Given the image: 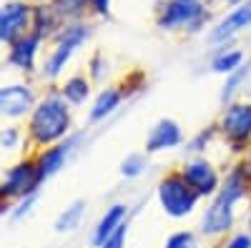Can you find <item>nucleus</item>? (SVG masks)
<instances>
[{
    "mask_svg": "<svg viewBox=\"0 0 251 248\" xmlns=\"http://www.w3.org/2000/svg\"><path fill=\"white\" fill-rule=\"evenodd\" d=\"M75 108L68 106L58 88H50L46 95H40L33 113L25 118V138L30 146L50 148L55 143L66 140L75 133Z\"/></svg>",
    "mask_w": 251,
    "mask_h": 248,
    "instance_id": "nucleus-1",
    "label": "nucleus"
},
{
    "mask_svg": "<svg viewBox=\"0 0 251 248\" xmlns=\"http://www.w3.org/2000/svg\"><path fill=\"white\" fill-rule=\"evenodd\" d=\"M153 198H156L158 211L171 221L194 218V216H199L201 205H203L199 193L183 180L178 168H169L158 176L156 188H153Z\"/></svg>",
    "mask_w": 251,
    "mask_h": 248,
    "instance_id": "nucleus-2",
    "label": "nucleus"
},
{
    "mask_svg": "<svg viewBox=\"0 0 251 248\" xmlns=\"http://www.w3.org/2000/svg\"><path fill=\"white\" fill-rule=\"evenodd\" d=\"M219 143L228 153V160H241L251 148V100L239 98L224 103L216 115Z\"/></svg>",
    "mask_w": 251,
    "mask_h": 248,
    "instance_id": "nucleus-3",
    "label": "nucleus"
},
{
    "mask_svg": "<svg viewBox=\"0 0 251 248\" xmlns=\"http://www.w3.org/2000/svg\"><path fill=\"white\" fill-rule=\"evenodd\" d=\"M88 38H91V28L86 23L63 25L58 38H55V43H53V48H50V53L46 55L43 66H40V75H43V80H58L63 73H66L73 55L88 43Z\"/></svg>",
    "mask_w": 251,
    "mask_h": 248,
    "instance_id": "nucleus-4",
    "label": "nucleus"
},
{
    "mask_svg": "<svg viewBox=\"0 0 251 248\" xmlns=\"http://www.w3.org/2000/svg\"><path fill=\"white\" fill-rule=\"evenodd\" d=\"M239 221H241V205H234V203L224 201L221 196H214L211 201H203L201 211H199L196 231L211 246L221 241L224 236L234 233L239 228Z\"/></svg>",
    "mask_w": 251,
    "mask_h": 248,
    "instance_id": "nucleus-5",
    "label": "nucleus"
},
{
    "mask_svg": "<svg viewBox=\"0 0 251 248\" xmlns=\"http://www.w3.org/2000/svg\"><path fill=\"white\" fill-rule=\"evenodd\" d=\"M208 10L203 0H166L156 13V25L166 33H201L206 28Z\"/></svg>",
    "mask_w": 251,
    "mask_h": 248,
    "instance_id": "nucleus-6",
    "label": "nucleus"
},
{
    "mask_svg": "<svg viewBox=\"0 0 251 248\" xmlns=\"http://www.w3.org/2000/svg\"><path fill=\"white\" fill-rule=\"evenodd\" d=\"M178 171L183 176V180L191 185L199 193L201 201H211L224 180V168L211 158V156H191L183 158V163L178 165Z\"/></svg>",
    "mask_w": 251,
    "mask_h": 248,
    "instance_id": "nucleus-7",
    "label": "nucleus"
},
{
    "mask_svg": "<svg viewBox=\"0 0 251 248\" xmlns=\"http://www.w3.org/2000/svg\"><path fill=\"white\" fill-rule=\"evenodd\" d=\"M40 188H43V178L38 173L35 158H20L10 168H5L0 178V196H5L13 203L28 196H38Z\"/></svg>",
    "mask_w": 251,
    "mask_h": 248,
    "instance_id": "nucleus-8",
    "label": "nucleus"
},
{
    "mask_svg": "<svg viewBox=\"0 0 251 248\" xmlns=\"http://www.w3.org/2000/svg\"><path fill=\"white\" fill-rule=\"evenodd\" d=\"M186 128L171 115L158 118L153 126L149 128L143 138V153L146 156H163V153H174L181 151L186 143Z\"/></svg>",
    "mask_w": 251,
    "mask_h": 248,
    "instance_id": "nucleus-9",
    "label": "nucleus"
},
{
    "mask_svg": "<svg viewBox=\"0 0 251 248\" xmlns=\"http://www.w3.org/2000/svg\"><path fill=\"white\" fill-rule=\"evenodd\" d=\"M249 28H251V0L228 8L214 23V28L208 30L206 40H208V45H214V48L231 45V40L236 35H241L244 30H249Z\"/></svg>",
    "mask_w": 251,
    "mask_h": 248,
    "instance_id": "nucleus-10",
    "label": "nucleus"
},
{
    "mask_svg": "<svg viewBox=\"0 0 251 248\" xmlns=\"http://www.w3.org/2000/svg\"><path fill=\"white\" fill-rule=\"evenodd\" d=\"M126 100H128V95H126V90L121 88V83H106V86H100V88L93 93L88 108H86L88 126L96 128V126L108 123V120L126 106Z\"/></svg>",
    "mask_w": 251,
    "mask_h": 248,
    "instance_id": "nucleus-11",
    "label": "nucleus"
},
{
    "mask_svg": "<svg viewBox=\"0 0 251 248\" xmlns=\"http://www.w3.org/2000/svg\"><path fill=\"white\" fill-rule=\"evenodd\" d=\"M83 138H86V133H73L71 138L55 143V146H50V148H40V151L33 156V158H35V165H38V173H40V178H43V183L50 180V178H55L63 168H66L68 160L73 158V153L78 151V146H80Z\"/></svg>",
    "mask_w": 251,
    "mask_h": 248,
    "instance_id": "nucleus-12",
    "label": "nucleus"
},
{
    "mask_svg": "<svg viewBox=\"0 0 251 248\" xmlns=\"http://www.w3.org/2000/svg\"><path fill=\"white\" fill-rule=\"evenodd\" d=\"M38 93L30 83H8L0 86V115L10 118V120H20L28 118L38 103Z\"/></svg>",
    "mask_w": 251,
    "mask_h": 248,
    "instance_id": "nucleus-13",
    "label": "nucleus"
},
{
    "mask_svg": "<svg viewBox=\"0 0 251 248\" xmlns=\"http://www.w3.org/2000/svg\"><path fill=\"white\" fill-rule=\"evenodd\" d=\"M33 23V8L23 0H10L0 5V43L13 45L25 33H30Z\"/></svg>",
    "mask_w": 251,
    "mask_h": 248,
    "instance_id": "nucleus-14",
    "label": "nucleus"
},
{
    "mask_svg": "<svg viewBox=\"0 0 251 248\" xmlns=\"http://www.w3.org/2000/svg\"><path fill=\"white\" fill-rule=\"evenodd\" d=\"M126 225H131V205L126 201H113L111 205H106V211L98 216V221L91 228V248L103 246L106 241H111L118 231H123Z\"/></svg>",
    "mask_w": 251,
    "mask_h": 248,
    "instance_id": "nucleus-15",
    "label": "nucleus"
},
{
    "mask_svg": "<svg viewBox=\"0 0 251 248\" xmlns=\"http://www.w3.org/2000/svg\"><path fill=\"white\" fill-rule=\"evenodd\" d=\"M224 201L234 203V205H249L251 203V173L244 165V160H228L224 168V180L219 193Z\"/></svg>",
    "mask_w": 251,
    "mask_h": 248,
    "instance_id": "nucleus-16",
    "label": "nucleus"
},
{
    "mask_svg": "<svg viewBox=\"0 0 251 248\" xmlns=\"http://www.w3.org/2000/svg\"><path fill=\"white\" fill-rule=\"evenodd\" d=\"M40 48H43V38L35 33H25L20 40L10 45L8 53V63L20 70V73H33L38 68V58H40Z\"/></svg>",
    "mask_w": 251,
    "mask_h": 248,
    "instance_id": "nucleus-17",
    "label": "nucleus"
},
{
    "mask_svg": "<svg viewBox=\"0 0 251 248\" xmlns=\"http://www.w3.org/2000/svg\"><path fill=\"white\" fill-rule=\"evenodd\" d=\"M58 93L63 95V100H66L68 106H73V108H83V106H86L88 108V103H91L96 90H93V80L86 73H73V75L60 80Z\"/></svg>",
    "mask_w": 251,
    "mask_h": 248,
    "instance_id": "nucleus-18",
    "label": "nucleus"
},
{
    "mask_svg": "<svg viewBox=\"0 0 251 248\" xmlns=\"http://www.w3.org/2000/svg\"><path fill=\"white\" fill-rule=\"evenodd\" d=\"M246 66V53L241 48H234V45H221L214 50L211 60H208V68H211V73L226 78L231 75L236 70H241Z\"/></svg>",
    "mask_w": 251,
    "mask_h": 248,
    "instance_id": "nucleus-19",
    "label": "nucleus"
},
{
    "mask_svg": "<svg viewBox=\"0 0 251 248\" xmlns=\"http://www.w3.org/2000/svg\"><path fill=\"white\" fill-rule=\"evenodd\" d=\"M219 143V131H216V123H208V126L199 128L196 133H191L183 143V156L191 158V156H208L214 146Z\"/></svg>",
    "mask_w": 251,
    "mask_h": 248,
    "instance_id": "nucleus-20",
    "label": "nucleus"
},
{
    "mask_svg": "<svg viewBox=\"0 0 251 248\" xmlns=\"http://www.w3.org/2000/svg\"><path fill=\"white\" fill-rule=\"evenodd\" d=\"M86 211H88V203L80 201V198L68 203L66 208L58 213V218H55V231L58 233H73V231H78L83 225V221H86Z\"/></svg>",
    "mask_w": 251,
    "mask_h": 248,
    "instance_id": "nucleus-21",
    "label": "nucleus"
},
{
    "mask_svg": "<svg viewBox=\"0 0 251 248\" xmlns=\"http://www.w3.org/2000/svg\"><path fill=\"white\" fill-rule=\"evenodd\" d=\"M149 158L143 151H133V153H126L118 163V176L123 180H138L146 176V171H149Z\"/></svg>",
    "mask_w": 251,
    "mask_h": 248,
    "instance_id": "nucleus-22",
    "label": "nucleus"
},
{
    "mask_svg": "<svg viewBox=\"0 0 251 248\" xmlns=\"http://www.w3.org/2000/svg\"><path fill=\"white\" fill-rule=\"evenodd\" d=\"M249 75H251V66L246 63L241 70H236V73L224 78V86H221V93H219L221 106H224V103H231V100L241 98V90L246 88V83H249Z\"/></svg>",
    "mask_w": 251,
    "mask_h": 248,
    "instance_id": "nucleus-23",
    "label": "nucleus"
},
{
    "mask_svg": "<svg viewBox=\"0 0 251 248\" xmlns=\"http://www.w3.org/2000/svg\"><path fill=\"white\" fill-rule=\"evenodd\" d=\"M161 248H208V246L196 228H176L174 233L166 236Z\"/></svg>",
    "mask_w": 251,
    "mask_h": 248,
    "instance_id": "nucleus-24",
    "label": "nucleus"
},
{
    "mask_svg": "<svg viewBox=\"0 0 251 248\" xmlns=\"http://www.w3.org/2000/svg\"><path fill=\"white\" fill-rule=\"evenodd\" d=\"M108 73H111V66L103 53H93L86 63V75L93 80V86H106L108 80Z\"/></svg>",
    "mask_w": 251,
    "mask_h": 248,
    "instance_id": "nucleus-25",
    "label": "nucleus"
},
{
    "mask_svg": "<svg viewBox=\"0 0 251 248\" xmlns=\"http://www.w3.org/2000/svg\"><path fill=\"white\" fill-rule=\"evenodd\" d=\"M208 248H251V228H236L234 233L224 236Z\"/></svg>",
    "mask_w": 251,
    "mask_h": 248,
    "instance_id": "nucleus-26",
    "label": "nucleus"
},
{
    "mask_svg": "<svg viewBox=\"0 0 251 248\" xmlns=\"http://www.w3.org/2000/svg\"><path fill=\"white\" fill-rule=\"evenodd\" d=\"M20 143H23V131L18 126L0 128V148L3 151H15V148H20Z\"/></svg>",
    "mask_w": 251,
    "mask_h": 248,
    "instance_id": "nucleus-27",
    "label": "nucleus"
},
{
    "mask_svg": "<svg viewBox=\"0 0 251 248\" xmlns=\"http://www.w3.org/2000/svg\"><path fill=\"white\" fill-rule=\"evenodd\" d=\"M35 201H38V196H28V198L15 201V203H13V211H10V218H13V221H23V218H28V216L33 213Z\"/></svg>",
    "mask_w": 251,
    "mask_h": 248,
    "instance_id": "nucleus-28",
    "label": "nucleus"
},
{
    "mask_svg": "<svg viewBox=\"0 0 251 248\" xmlns=\"http://www.w3.org/2000/svg\"><path fill=\"white\" fill-rule=\"evenodd\" d=\"M86 5H88V0H58V10H60V15H78V13H83L86 10Z\"/></svg>",
    "mask_w": 251,
    "mask_h": 248,
    "instance_id": "nucleus-29",
    "label": "nucleus"
},
{
    "mask_svg": "<svg viewBox=\"0 0 251 248\" xmlns=\"http://www.w3.org/2000/svg\"><path fill=\"white\" fill-rule=\"evenodd\" d=\"M128 231H131V225H126V228L118 231L111 241H106L103 246H96V248H126V241H128Z\"/></svg>",
    "mask_w": 251,
    "mask_h": 248,
    "instance_id": "nucleus-30",
    "label": "nucleus"
},
{
    "mask_svg": "<svg viewBox=\"0 0 251 248\" xmlns=\"http://www.w3.org/2000/svg\"><path fill=\"white\" fill-rule=\"evenodd\" d=\"M88 8L98 18H108L111 15V0H88Z\"/></svg>",
    "mask_w": 251,
    "mask_h": 248,
    "instance_id": "nucleus-31",
    "label": "nucleus"
},
{
    "mask_svg": "<svg viewBox=\"0 0 251 248\" xmlns=\"http://www.w3.org/2000/svg\"><path fill=\"white\" fill-rule=\"evenodd\" d=\"M13 211V201H8L5 196H0V216H5Z\"/></svg>",
    "mask_w": 251,
    "mask_h": 248,
    "instance_id": "nucleus-32",
    "label": "nucleus"
},
{
    "mask_svg": "<svg viewBox=\"0 0 251 248\" xmlns=\"http://www.w3.org/2000/svg\"><path fill=\"white\" fill-rule=\"evenodd\" d=\"M241 160H244V165H246V168H249V173H251V148L246 151V156H244Z\"/></svg>",
    "mask_w": 251,
    "mask_h": 248,
    "instance_id": "nucleus-33",
    "label": "nucleus"
},
{
    "mask_svg": "<svg viewBox=\"0 0 251 248\" xmlns=\"http://www.w3.org/2000/svg\"><path fill=\"white\" fill-rule=\"evenodd\" d=\"M224 3H226L228 8H234V5H241V3H246V0H224Z\"/></svg>",
    "mask_w": 251,
    "mask_h": 248,
    "instance_id": "nucleus-34",
    "label": "nucleus"
},
{
    "mask_svg": "<svg viewBox=\"0 0 251 248\" xmlns=\"http://www.w3.org/2000/svg\"><path fill=\"white\" fill-rule=\"evenodd\" d=\"M23 3H43V0H23Z\"/></svg>",
    "mask_w": 251,
    "mask_h": 248,
    "instance_id": "nucleus-35",
    "label": "nucleus"
}]
</instances>
